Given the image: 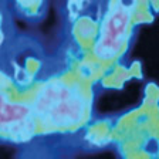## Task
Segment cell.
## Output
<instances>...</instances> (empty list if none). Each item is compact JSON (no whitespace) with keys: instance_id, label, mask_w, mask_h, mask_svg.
Wrapping results in <instances>:
<instances>
[{"instance_id":"obj_1","label":"cell","mask_w":159,"mask_h":159,"mask_svg":"<svg viewBox=\"0 0 159 159\" xmlns=\"http://www.w3.org/2000/svg\"><path fill=\"white\" fill-rule=\"evenodd\" d=\"M37 111L43 119L58 126L73 125L84 111L81 97L61 84H51L40 93Z\"/></svg>"},{"instance_id":"obj_2","label":"cell","mask_w":159,"mask_h":159,"mask_svg":"<svg viewBox=\"0 0 159 159\" xmlns=\"http://www.w3.org/2000/svg\"><path fill=\"white\" fill-rule=\"evenodd\" d=\"M128 9L129 7L122 0L107 19L102 31V39L97 44V54L101 58H112L114 54L118 53L119 47L124 41V37H125L129 17H131Z\"/></svg>"}]
</instances>
